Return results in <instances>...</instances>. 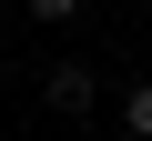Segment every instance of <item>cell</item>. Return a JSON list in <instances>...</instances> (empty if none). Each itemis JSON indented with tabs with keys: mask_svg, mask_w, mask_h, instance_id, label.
<instances>
[{
	"mask_svg": "<svg viewBox=\"0 0 152 141\" xmlns=\"http://www.w3.org/2000/svg\"><path fill=\"white\" fill-rule=\"evenodd\" d=\"M31 20H41V30H61V20H81V0H31Z\"/></svg>",
	"mask_w": 152,
	"mask_h": 141,
	"instance_id": "cell-3",
	"label": "cell"
},
{
	"mask_svg": "<svg viewBox=\"0 0 152 141\" xmlns=\"http://www.w3.org/2000/svg\"><path fill=\"white\" fill-rule=\"evenodd\" d=\"M122 131H132V141H152V81H132V91H122Z\"/></svg>",
	"mask_w": 152,
	"mask_h": 141,
	"instance_id": "cell-2",
	"label": "cell"
},
{
	"mask_svg": "<svg viewBox=\"0 0 152 141\" xmlns=\"http://www.w3.org/2000/svg\"><path fill=\"white\" fill-rule=\"evenodd\" d=\"M41 101H51L61 121H81V111L102 101V81H91V70H81V60H51V70H41Z\"/></svg>",
	"mask_w": 152,
	"mask_h": 141,
	"instance_id": "cell-1",
	"label": "cell"
}]
</instances>
